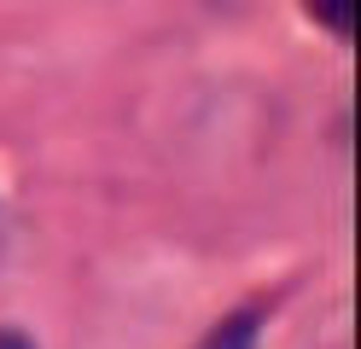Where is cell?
Segmentation results:
<instances>
[{
	"instance_id": "6da1fadb",
	"label": "cell",
	"mask_w": 361,
	"mask_h": 349,
	"mask_svg": "<svg viewBox=\"0 0 361 349\" xmlns=\"http://www.w3.org/2000/svg\"><path fill=\"white\" fill-rule=\"evenodd\" d=\"M257 326H262V309H239L233 320H221L216 332L204 338V349H251L257 343Z\"/></svg>"
},
{
	"instance_id": "7a4b0ae2",
	"label": "cell",
	"mask_w": 361,
	"mask_h": 349,
	"mask_svg": "<svg viewBox=\"0 0 361 349\" xmlns=\"http://www.w3.org/2000/svg\"><path fill=\"white\" fill-rule=\"evenodd\" d=\"M309 6H314V18H321L332 35H350L355 30V0H309Z\"/></svg>"
},
{
	"instance_id": "3957f363",
	"label": "cell",
	"mask_w": 361,
	"mask_h": 349,
	"mask_svg": "<svg viewBox=\"0 0 361 349\" xmlns=\"http://www.w3.org/2000/svg\"><path fill=\"white\" fill-rule=\"evenodd\" d=\"M0 349H30L24 338H12V332H0Z\"/></svg>"
},
{
	"instance_id": "277c9868",
	"label": "cell",
	"mask_w": 361,
	"mask_h": 349,
	"mask_svg": "<svg viewBox=\"0 0 361 349\" xmlns=\"http://www.w3.org/2000/svg\"><path fill=\"white\" fill-rule=\"evenodd\" d=\"M0 250H6V216H0Z\"/></svg>"
}]
</instances>
